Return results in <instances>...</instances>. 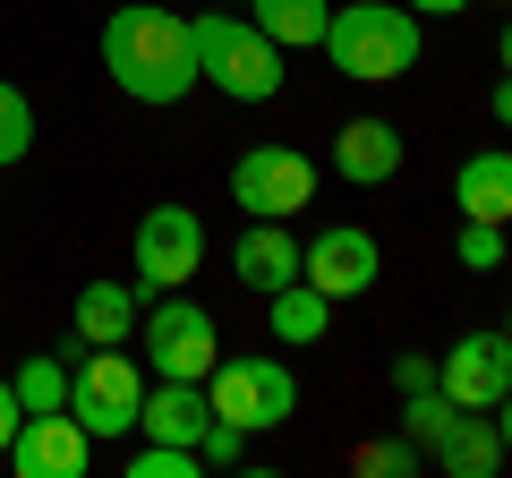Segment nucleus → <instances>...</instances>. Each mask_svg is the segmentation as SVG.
Masks as SVG:
<instances>
[{
  "label": "nucleus",
  "mask_w": 512,
  "mask_h": 478,
  "mask_svg": "<svg viewBox=\"0 0 512 478\" xmlns=\"http://www.w3.org/2000/svg\"><path fill=\"white\" fill-rule=\"evenodd\" d=\"M103 69L111 86L128 94V103H188L197 94V43H188V18H171V9H111L103 26Z\"/></svg>",
  "instance_id": "f257e3e1"
},
{
  "label": "nucleus",
  "mask_w": 512,
  "mask_h": 478,
  "mask_svg": "<svg viewBox=\"0 0 512 478\" xmlns=\"http://www.w3.org/2000/svg\"><path fill=\"white\" fill-rule=\"evenodd\" d=\"M316 52L333 60V77H359V86H393V77L419 69V18L402 0H350L325 18V43Z\"/></svg>",
  "instance_id": "f03ea898"
},
{
  "label": "nucleus",
  "mask_w": 512,
  "mask_h": 478,
  "mask_svg": "<svg viewBox=\"0 0 512 478\" xmlns=\"http://www.w3.org/2000/svg\"><path fill=\"white\" fill-rule=\"evenodd\" d=\"M188 43H197V86H222L231 103H274L282 94V52L248 18L205 9V18H188Z\"/></svg>",
  "instance_id": "7ed1b4c3"
},
{
  "label": "nucleus",
  "mask_w": 512,
  "mask_h": 478,
  "mask_svg": "<svg viewBox=\"0 0 512 478\" xmlns=\"http://www.w3.org/2000/svg\"><path fill=\"white\" fill-rule=\"evenodd\" d=\"M205 402H214V419H231L239 436H274L299 410V376L282 368V359H265V350H256V359H214Z\"/></svg>",
  "instance_id": "20e7f679"
},
{
  "label": "nucleus",
  "mask_w": 512,
  "mask_h": 478,
  "mask_svg": "<svg viewBox=\"0 0 512 478\" xmlns=\"http://www.w3.org/2000/svg\"><path fill=\"white\" fill-rule=\"evenodd\" d=\"M137 402H146V368L128 359V342L120 350H94L86 342V359L69 368V419L86 427L94 444H103V436H137Z\"/></svg>",
  "instance_id": "39448f33"
},
{
  "label": "nucleus",
  "mask_w": 512,
  "mask_h": 478,
  "mask_svg": "<svg viewBox=\"0 0 512 478\" xmlns=\"http://www.w3.org/2000/svg\"><path fill=\"white\" fill-rule=\"evenodd\" d=\"M197 265H205V222L188 205L137 214V239H128V282H137V299H163L180 282H197Z\"/></svg>",
  "instance_id": "423d86ee"
},
{
  "label": "nucleus",
  "mask_w": 512,
  "mask_h": 478,
  "mask_svg": "<svg viewBox=\"0 0 512 478\" xmlns=\"http://www.w3.org/2000/svg\"><path fill=\"white\" fill-rule=\"evenodd\" d=\"M137 333H146V350H154V376H180V385H205V376H214V359H222L214 316H205L197 299H180V291L154 299V308L137 316Z\"/></svg>",
  "instance_id": "0eeeda50"
},
{
  "label": "nucleus",
  "mask_w": 512,
  "mask_h": 478,
  "mask_svg": "<svg viewBox=\"0 0 512 478\" xmlns=\"http://www.w3.org/2000/svg\"><path fill=\"white\" fill-rule=\"evenodd\" d=\"M316 197V163L299 146H248L231 163V205L256 222H282V214H308Z\"/></svg>",
  "instance_id": "6e6552de"
},
{
  "label": "nucleus",
  "mask_w": 512,
  "mask_h": 478,
  "mask_svg": "<svg viewBox=\"0 0 512 478\" xmlns=\"http://www.w3.org/2000/svg\"><path fill=\"white\" fill-rule=\"evenodd\" d=\"M376 274H384V248H376V231H359V222H333V231L299 239V282H316L333 308H342V299H367Z\"/></svg>",
  "instance_id": "1a4fd4ad"
},
{
  "label": "nucleus",
  "mask_w": 512,
  "mask_h": 478,
  "mask_svg": "<svg viewBox=\"0 0 512 478\" xmlns=\"http://www.w3.org/2000/svg\"><path fill=\"white\" fill-rule=\"evenodd\" d=\"M9 470L18 478H86L94 470V436L69 419V410H35V419H18V436H9Z\"/></svg>",
  "instance_id": "9d476101"
},
{
  "label": "nucleus",
  "mask_w": 512,
  "mask_h": 478,
  "mask_svg": "<svg viewBox=\"0 0 512 478\" xmlns=\"http://www.w3.org/2000/svg\"><path fill=\"white\" fill-rule=\"evenodd\" d=\"M436 385L453 393L461 410H495L512 393V333H461L436 359Z\"/></svg>",
  "instance_id": "9b49d317"
},
{
  "label": "nucleus",
  "mask_w": 512,
  "mask_h": 478,
  "mask_svg": "<svg viewBox=\"0 0 512 478\" xmlns=\"http://www.w3.org/2000/svg\"><path fill=\"white\" fill-rule=\"evenodd\" d=\"M214 427V402H205V385H180V376H154L146 402H137V436L154 444H188L197 453V436Z\"/></svg>",
  "instance_id": "f8f14e48"
},
{
  "label": "nucleus",
  "mask_w": 512,
  "mask_h": 478,
  "mask_svg": "<svg viewBox=\"0 0 512 478\" xmlns=\"http://www.w3.org/2000/svg\"><path fill=\"white\" fill-rule=\"evenodd\" d=\"M427 461L444 478H495L504 470V427H495V410H453V427L427 444Z\"/></svg>",
  "instance_id": "ddd939ff"
},
{
  "label": "nucleus",
  "mask_w": 512,
  "mask_h": 478,
  "mask_svg": "<svg viewBox=\"0 0 512 478\" xmlns=\"http://www.w3.org/2000/svg\"><path fill=\"white\" fill-rule=\"evenodd\" d=\"M402 129H393V120H350L342 137H333V171H342L350 188H384L393 180V171H402Z\"/></svg>",
  "instance_id": "4468645a"
},
{
  "label": "nucleus",
  "mask_w": 512,
  "mask_h": 478,
  "mask_svg": "<svg viewBox=\"0 0 512 478\" xmlns=\"http://www.w3.org/2000/svg\"><path fill=\"white\" fill-rule=\"evenodd\" d=\"M231 274L248 282V291H282V282H299V239L291 222H248L231 248Z\"/></svg>",
  "instance_id": "2eb2a0df"
},
{
  "label": "nucleus",
  "mask_w": 512,
  "mask_h": 478,
  "mask_svg": "<svg viewBox=\"0 0 512 478\" xmlns=\"http://www.w3.org/2000/svg\"><path fill=\"white\" fill-rule=\"evenodd\" d=\"M453 205L461 222H512V146H487L453 171Z\"/></svg>",
  "instance_id": "dca6fc26"
},
{
  "label": "nucleus",
  "mask_w": 512,
  "mask_h": 478,
  "mask_svg": "<svg viewBox=\"0 0 512 478\" xmlns=\"http://www.w3.org/2000/svg\"><path fill=\"white\" fill-rule=\"evenodd\" d=\"M137 316H146L137 282H86V291H77V342H94V350H120L128 333H137Z\"/></svg>",
  "instance_id": "f3484780"
},
{
  "label": "nucleus",
  "mask_w": 512,
  "mask_h": 478,
  "mask_svg": "<svg viewBox=\"0 0 512 478\" xmlns=\"http://www.w3.org/2000/svg\"><path fill=\"white\" fill-rule=\"evenodd\" d=\"M248 9V26L274 52H316L325 43V18H333V0H239Z\"/></svg>",
  "instance_id": "a211bd4d"
},
{
  "label": "nucleus",
  "mask_w": 512,
  "mask_h": 478,
  "mask_svg": "<svg viewBox=\"0 0 512 478\" xmlns=\"http://www.w3.org/2000/svg\"><path fill=\"white\" fill-rule=\"evenodd\" d=\"M265 325H274L282 350H308V342L333 333V299L316 282H282V291H265Z\"/></svg>",
  "instance_id": "6ab92c4d"
},
{
  "label": "nucleus",
  "mask_w": 512,
  "mask_h": 478,
  "mask_svg": "<svg viewBox=\"0 0 512 478\" xmlns=\"http://www.w3.org/2000/svg\"><path fill=\"white\" fill-rule=\"evenodd\" d=\"M9 385H18V410H26V419H35V410H69V359H26Z\"/></svg>",
  "instance_id": "aec40b11"
},
{
  "label": "nucleus",
  "mask_w": 512,
  "mask_h": 478,
  "mask_svg": "<svg viewBox=\"0 0 512 478\" xmlns=\"http://www.w3.org/2000/svg\"><path fill=\"white\" fill-rule=\"evenodd\" d=\"M453 410H461V402H453L444 385H427V393H402V436L427 453V444H436L444 427H453Z\"/></svg>",
  "instance_id": "412c9836"
},
{
  "label": "nucleus",
  "mask_w": 512,
  "mask_h": 478,
  "mask_svg": "<svg viewBox=\"0 0 512 478\" xmlns=\"http://www.w3.org/2000/svg\"><path fill=\"white\" fill-rule=\"evenodd\" d=\"M26 154H35V103H26V94L0 77V171L26 163Z\"/></svg>",
  "instance_id": "4be33fe9"
},
{
  "label": "nucleus",
  "mask_w": 512,
  "mask_h": 478,
  "mask_svg": "<svg viewBox=\"0 0 512 478\" xmlns=\"http://www.w3.org/2000/svg\"><path fill=\"white\" fill-rule=\"evenodd\" d=\"M350 470H359V478H419L427 470V453H419V444H359V453H350Z\"/></svg>",
  "instance_id": "5701e85b"
},
{
  "label": "nucleus",
  "mask_w": 512,
  "mask_h": 478,
  "mask_svg": "<svg viewBox=\"0 0 512 478\" xmlns=\"http://www.w3.org/2000/svg\"><path fill=\"white\" fill-rule=\"evenodd\" d=\"M128 478H205V461L188 453V444H137V453H128Z\"/></svg>",
  "instance_id": "b1692460"
},
{
  "label": "nucleus",
  "mask_w": 512,
  "mask_h": 478,
  "mask_svg": "<svg viewBox=\"0 0 512 478\" xmlns=\"http://www.w3.org/2000/svg\"><path fill=\"white\" fill-rule=\"evenodd\" d=\"M470 274H495V265L512 257V239H504V222H461V248H453Z\"/></svg>",
  "instance_id": "393cba45"
},
{
  "label": "nucleus",
  "mask_w": 512,
  "mask_h": 478,
  "mask_svg": "<svg viewBox=\"0 0 512 478\" xmlns=\"http://www.w3.org/2000/svg\"><path fill=\"white\" fill-rule=\"evenodd\" d=\"M197 461H205V470H239V461H248V436H239L231 419H214V427L197 436Z\"/></svg>",
  "instance_id": "a878e982"
},
{
  "label": "nucleus",
  "mask_w": 512,
  "mask_h": 478,
  "mask_svg": "<svg viewBox=\"0 0 512 478\" xmlns=\"http://www.w3.org/2000/svg\"><path fill=\"white\" fill-rule=\"evenodd\" d=\"M436 385V359H427V350H402V359H393V393H427Z\"/></svg>",
  "instance_id": "bb28decb"
},
{
  "label": "nucleus",
  "mask_w": 512,
  "mask_h": 478,
  "mask_svg": "<svg viewBox=\"0 0 512 478\" xmlns=\"http://www.w3.org/2000/svg\"><path fill=\"white\" fill-rule=\"evenodd\" d=\"M18 419H26V410H18V385L0 376V453H9V436H18Z\"/></svg>",
  "instance_id": "cd10ccee"
},
{
  "label": "nucleus",
  "mask_w": 512,
  "mask_h": 478,
  "mask_svg": "<svg viewBox=\"0 0 512 478\" xmlns=\"http://www.w3.org/2000/svg\"><path fill=\"white\" fill-rule=\"evenodd\" d=\"M410 18H461V9H478V0H402Z\"/></svg>",
  "instance_id": "c85d7f7f"
},
{
  "label": "nucleus",
  "mask_w": 512,
  "mask_h": 478,
  "mask_svg": "<svg viewBox=\"0 0 512 478\" xmlns=\"http://www.w3.org/2000/svg\"><path fill=\"white\" fill-rule=\"evenodd\" d=\"M487 103H495V120L512 129V77H495V94H487Z\"/></svg>",
  "instance_id": "c756f323"
},
{
  "label": "nucleus",
  "mask_w": 512,
  "mask_h": 478,
  "mask_svg": "<svg viewBox=\"0 0 512 478\" xmlns=\"http://www.w3.org/2000/svg\"><path fill=\"white\" fill-rule=\"evenodd\" d=\"M495 69L512 77V18H504V35H495Z\"/></svg>",
  "instance_id": "7c9ffc66"
},
{
  "label": "nucleus",
  "mask_w": 512,
  "mask_h": 478,
  "mask_svg": "<svg viewBox=\"0 0 512 478\" xmlns=\"http://www.w3.org/2000/svg\"><path fill=\"white\" fill-rule=\"evenodd\" d=\"M495 427H504V461H512V393L495 402Z\"/></svg>",
  "instance_id": "2f4dec72"
},
{
  "label": "nucleus",
  "mask_w": 512,
  "mask_h": 478,
  "mask_svg": "<svg viewBox=\"0 0 512 478\" xmlns=\"http://www.w3.org/2000/svg\"><path fill=\"white\" fill-rule=\"evenodd\" d=\"M495 9H512V0H495Z\"/></svg>",
  "instance_id": "473e14b6"
},
{
  "label": "nucleus",
  "mask_w": 512,
  "mask_h": 478,
  "mask_svg": "<svg viewBox=\"0 0 512 478\" xmlns=\"http://www.w3.org/2000/svg\"><path fill=\"white\" fill-rule=\"evenodd\" d=\"M504 333H512V316H504Z\"/></svg>",
  "instance_id": "72a5a7b5"
}]
</instances>
